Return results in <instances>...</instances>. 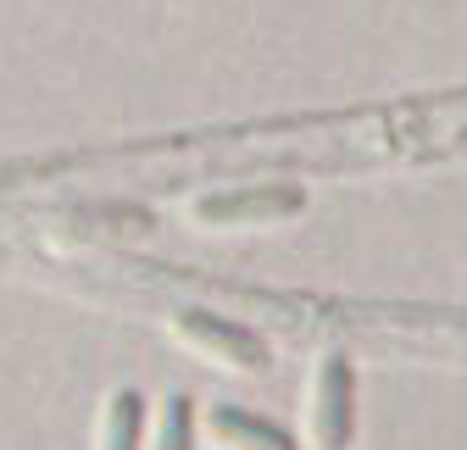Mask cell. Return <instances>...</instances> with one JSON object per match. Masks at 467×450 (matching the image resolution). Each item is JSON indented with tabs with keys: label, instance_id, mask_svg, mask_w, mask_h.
Listing matches in <instances>:
<instances>
[{
	"label": "cell",
	"instance_id": "obj_1",
	"mask_svg": "<svg viewBox=\"0 0 467 450\" xmlns=\"http://www.w3.org/2000/svg\"><path fill=\"white\" fill-rule=\"evenodd\" d=\"M306 211V184L289 179H267V184H234V189H212L195 200V222L206 229H245V222H284Z\"/></svg>",
	"mask_w": 467,
	"mask_h": 450
},
{
	"label": "cell",
	"instance_id": "obj_2",
	"mask_svg": "<svg viewBox=\"0 0 467 450\" xmlns=\"http://www.w3.org/2000/svg\"><path fill=\"white\" fill-rule=\"evenodd\" d=\"M172 328H179V340L195 345L201 356L212 362H228V367H240V373H267L273 356H267V340L256 328L245 322H234V317H217L206 306H184L179 317H172Z\"/></svg>",
	"mask_w": 467,
	"mask_h": 450
},
{
	"label": "cell",
	"instance_id": "obj_3",
	"mask_svg": "<svg viewBox=\"0 0 467 450\" xmlns=\"http://www.w3.org/2000/svg\"><path fill=\"white\" fill-rule=\"evenodd\" d=\"M312 401L317 450H350V439H357V367H350V356H323Z\"/></svg>",
	"mask_w": 467,
	"mask_h": 450
},
{
	"label": "cell",
	"instance_id": "obj_4",
	"mask_svg": "<svg viewBox=\"0 0 467 450\" xmlns=\"http://www.w3.org/2000/svg\"><path fill=\"white\" fill-rule=\"evenodd\" d=\"M212 434L234 450H301L289 428H278L267 417H251L240 406H212Z\"/></svg>",
	"mask_w": 467,
	"mask_h": 450
},
{
	"label": "cell",
	"instance_id": "obj_5",
	"mask_svg": "<svg viewBox=\"0 0 467 450\" xmlns=\"http://www.w3.org/2000/svg\"><path fill=\"white\" fill-rule=\"evenodd\" d=\"M145 445V395L140 389H111L106 423H100V450H140Z\"/></svg>",
	"mask_w": 467,
	"mask_h": 450
},
{
	"label": "cell",
	"instance_id": "obj_6",
	"mask_svg": "<svg viewBox=\"0 0 467 450\" xmlns=\"http://www.w3.org/2000/svg\"><path fill=\"white\" fill-rule=\"evenodd\" d=\"M156 450H195V401L190 395H172L161 406V439Z\"/></svg>",
	"mask_w": 467,
	"mask_h": 450
}]
</instances>
